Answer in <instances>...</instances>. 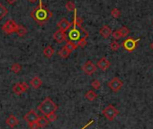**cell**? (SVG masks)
<instances>
[{
  "label": "cell",
  "mask_w": 153,
  "mask_h": 129,
  "mask_svg": "<svg viewBox=\"0 0 153 129\" xmlns=\"http://www.w3.org/2000/svg\"><path fill=\"white\" fill-rule=\"evenodd\" d=\"M31 16L32 18L40 25H42L44 24L45 23H47L52 16V14L51 12L44 7L42 4L37 7L35 8L32 13H31Z\"/></svg>",
  "instance_id": "6da1fadb"
},
{
  "label": "cell",
  "mask_w": 153,
  "mask_h": 129,
  "mask_svg": "<svg viewBox=\"0 0 153 129\" xmlns=\"http://www.w3.org/2000/svg\"><path fill=\"white\" fill-rule=\"evenodd\" d=\"M71 30L68 32V38L71 41L76 43L79 42L82 39H88V32L80 25H72Z\"/></svg>",
  "instance_id": "7a4b0ae2"
},
{
  "label": "cell",
  "mask_w": 153,
  "mask_h": 129,
  "mask_svg": "<svg viewBox=\"0 0 153 129\" xmlns=\"http://www.w3.org/2000/svg\"><path fill=\"white\" fill-rule=\"evenodd\" d=\"M38 109L39 111L44 115V116H47L51 113H53L55 112L57 109H58V105L49 97L45 98L44 100L42 101V103L38 106Z\"/></svg>",
  "instance_id": "3957f363"
},
{
  "label": "cell",
  "mask_w": 153,
  "mask_h": 129,
  "mask_svg": "<svg viewBox=\"0 0 153 129\" xmlns=\"http://www.w3.org/2000/svg\"><path fill=\"white\" fill-rule=\"evenodd\" d=\"M102 113L106 119H108L109 121H113L115 118V117L119 115V110L114 106L110 104L103 109Z\"/></svg>",
  "instance_id": "277c9868"
},
{
  "label": "cell",
  "mask_w": 153,
  "mask_h": 129,
  "mask_svg": "<svg viewBox=\"0 0 153 129\" xmlns=\"http://www.w3.org/2000/svg\"><path fill=\"white\" fill-rule=\"evenodd\" d=\"M18 24L14 21V20H7L6 22V23L3 25L2 29L3 32L7 34H12L14 32H16L17 29H18Z\"/></svg>",
  "instance_id": "5b68a950"
},
{
  "label": "cell",
  "mask_w": 153,
  "mask_h": 129,
  "mask_svg": "<svg viewBox=\"0 0 153 129\" xmlns=\"http://www.w3.org/2000/svg\"><path fill=\"white\" fill-rule=\"evenodd\" d=\"M139 41H140V39L134 40V39H132V38H128V39H126V40L122 43L121 46H122L126 51L131 52V51H133V50L136 48L137 44H138Z\"/></svg>",
  "instance_id": "8992f818"
},
{
  "label": "cell",
  "mask_w": 153,
  "mask_h": 129,
  "mask_svg": "<svg viewBox=\"0 0 153 129\" xmlns=\"http://www.w3.org/2000/svg\"><path fill=\"white\" fill-rule=\"evenodd\" d=\"M82 70L87 75H92L97 72V64H95L91 60H88L82 67Z\"/></svg>",
  "instance_id": "52a82bcc"
},
{
  "label": "cell",
  "mask_w": 153,
  "mask_h": 129,
  "mask_svg": "<svg viewBox=\"0 0 153 129\" xmlns=\"http://www.w3.org/2000/svg\"><path fill=\"white\" fill-rule=\"evenodd\" d=\"M123 85V83L118 78V77H114L108 84H107V86L114 92H119L122 87Z\"/></svg>",
  "instance_id": "ba28073f"
},
{
  "label": "cell",
  "mask_w": 153,
  "mask_h": 129,
  "mask_svg": "<svg viewBox=\"0 0 153 129\" xmlns=\"http://www.w3.org/2000/svg\"><path fill=\"white\" fill-rule=\"evenodd\" d=\"M29 89V85L25 83V82H23L21 84H16L14 86H13V92L17 94V95H20L22 94L23 92H26L27 90Z\"/></svg>",
  "instance_id": "9c48e42d"
},
{
  "label": "cell",
  "mask_w": 153,
  "mask_h": 129,
  "mask_svg": "<svg viewBox=\"0 0 153 129\" xmlns=\"http://www.w3.org/2000/svg\"><path fill=\"white\" fill-rule=\"evenodd\" d=\"M39 117H40V116H38V115H37L36 111H35V110H33V109H32V110H30L29 112H27V113L25 115L24 119H25V120L28 123V125H29V124H32V123L37 122V120H38V118H39Z\"/></svg>",
  "instance_id": "30bf717a"
},
{
  "label": "cell",
  "mask_w": 153,
  "mask_h": 129,
  "mask_svg": "<svg viewBox=\"0 0 153 129\" xmlns=\"http://www.w3.org/2000/svg\"><path fill=\"white\" fill-rule=\"evenodd\" d=\"M57 26H58L59 30H60V31H62V32H66L68 29H70V28H71L72 23H69V22L68 21V19H66V18H62V19H61L58 23H57Z\"/></svg>",
  "instance_id": "8fae6325"
},
{
  "label": "cell",
  "mask_w": 153,
  "mask_h": 129,
  "mask_svg": "<svg viewBox=\"0 0 153 129\" xmlns=\"http://www.w3.org/2000/svg\"><path fill=\"white\" fill-rule=\"evenodd\" d=\"M111 66V63L109 60H107L105 57H102L101 59H99L97 63V67L98 68H100L102 71H106Z\"/></svg>",
  "instance_id": "7c38bea8"
},
{
  "label": "cell",
  "mask_w": 153,
  "mask_h": 129,
  "mask_svg": "<svg viewBox=\"0 0 153 129\" xmlns=\"http://www.w3.org/2000/svg\"><path fill=\"white\" fill-rule=\"evenodd\" d=\"M53 39L58 42V43H61L63 41H67V36L66 33L60 30H58L57 32H54L53 34Z\"/></svg>",
  "instance_id": "4fadbf2b"
},
{
  "label": "cell",
  "mask_w": 153,
  "mask_h": 129,
  "mask_svg": "<svg viewBox=\"0 0 153 129\" xmlns=\"http://www.w3.org/2000/svg\"><path fill=\"white\" fill-rule=\"evenodd\" d=\"M99 33H100V35H101L104 39H107V38H109V37L112 35L113 31H112V29H111L108 25H104V26H102L101 29L99 30Z\"/></svg>",
  "instance_id": "5bb4252c"
},
{
  "label": "cell",
  "mask_w": 153,
  "mask_h": 129,
  "mask_svg": "<svg viewBox=\"0 0 153 129\" xmlns=\"http://www.w3.org/2000/svg\"><path fill=\"white\" fill-rule=\"evenodd\" d=\"M7 124L8 126H10L11 128H14L15 126H16L19 123L17 117L15 116V115H10L7 118Z\"/></svg>",
  "instance_id": "9a60e30c"
},
{
  "label": "cell",
  "mask_w": 153,
  "mask_h": 129,
  "mask_svg": "<svg viewBox=\"0 0 153 129\" xmlns=\"http://www.w3.org/2000/svg\"><path fill=\"white\" fill-rule=\"evenodd\" d=\"M30 84L31 86L33 88V89H39L42 84V81L41 80L40 77L38 76H34L31 79V82H30Z\"/></svg>",
  "instance_id": "2e32d148"
},
{
  "label": "cell",
  "mask_w": 153,
  "mask_h": 129,
  "mask_svg": "<svg viewBox=\"0 0 153 129\" xmlns=\"http://www.w3.org/2000/svg\"><path fill=\"white\" fill-rule=\"evenodd\" d=\"M97 97H98L97 93H96L95 91H93V90L88 91V92H86V94H85V98H86L88 100H89V101L95 100V99H97Z\"/></svg>",
  "instance_id": "e0dca14e"
},
{
  "label": "cell",
  "mask_w": 153,
  "mask_h": 129,
  "mask_svg": "<svg viewBox=\"0 0 153 129\" xmlns=\"http://www.w3.org/2000/svg\"><path fill=\"white\" fill-rule=\"evenodd\" d=\"M55 53V50L54 48L51 47V46H47L44 49H43V55L48 57V58H51Z\"/></svg>",
  "instance_id": "ac0fdd59"
},
{
  "label": "cell",
  "mask_w": 153,
  "mask_h": 129,
  "mask_svg": "<svg viewBox=\"0 0 153 129\" xmlns=\"http://www.w3.org/2000/svg\"><path fill=\"white\" fill-rule=\"evenodd\" d=\"M59 56L61 57V58H68V56H69V55H70V52L67 49V48L64 46V47H62L59 50Z\"/></svg>",
  "instance_id": "d6986e66"
},
{
  "label": "cell",
  "mask_w": 153,
  "mask_h": 129,
  "mask_svg": "<svg viewBox=\"0 0 153 129\" xmlns=\"http://www.w3.org/2000/svg\"><path fill=\"white\" fill-rule=\"evenodd\" d=\"M65 47L67 48V49H68L70 53L73 52L74 50H76V48H78L75 42L71 41V40H67V41H66V44H65Z\"/></svg>",
  "instance_id": "ffe728a7"
},
{
  "label": "cell",
  "mask_w": 153,
  "mask_h": 129,
  "mask_svg": "<svg viewBox=\"0 0 153 129\" xmlns=\"http://www.w3.org/2000/svg\"><path fill=\"white\" fill-rule=\"evenodd\" d=\"M49 123H50L49 120L46 118V117H43V116L39 117V118L37 120V124H38L39 127H45Z\"/></svg>",
  "instance_id": "44dd1931"
},
{
  "label": "cell",
  "mask_w": 153,
  "mask_h": 129,
  "mask_svg": "<svg viewBox=\"0 0 153 129\" xmlns=\"http://www.w3.org/2000/svg\"><path fill=\"white\" fill-rule=\"evenodd\" d=\"M75 13V15H74V19H73V23H72V25H78V26H80L83 23V19L80 18L79 16H78L76 15V10L74 11Z\"/></svg>",
  "instance_id": "7402d4cb"
},
{
  "label": "cell",
  "mask_w": 153,
  "mask_h": 129,
  "mask_svg": "<svg viewBox=\"0 0 153 129\" xmlns=\"http://www.w3.org/2000/svg\"><path fill=\"white\" fill-rule=\"evenodd\" d=\"M21 70H22V66H21L20 64H18V63H15V64H13V66L11 67V71H12L13 73H15V74L20 73Z\"/></svg>",
  "instance_id": "603a6c76"
},
{
  "label": "cell",
  "mask_w": 153,
  "mask_h": 129,
  "mask_svg": "<svg viewBox=\"0 0 153 129\" xmlns=\"http://www.w3.org/2000/svg\"><path fill=\"white\" fill-rule=\"evenodd\" d=\"M65 7L66 9L68 11V12H73V11H76V5L72 2V1H68L65 5Z\"/></svg>",
  "instance_id": "cb8c5ba5"
},
{
  "label": "cell",
  "mask_w": 153,
  "mask_h": 129,
  "mask_svg": "<svg viewBox=\"0 0 153 129\" xmlns=\"http://www.w3.org/2000/svg\"><path fill=\"white\" fill-rule=\"evenodd\" d=\"M8 13V10L7 9V7H5V6H3L1 3H0V20L3 19Z\"/></svg>",
  "instance_id": "d4e9b609"
},
{
  "label": "cell",
  "mask_w": 153,
  "mask_h": 129,
  "mask_svg": "<svg viewBox=\"0 0 153 129\" xmlns=\"http://www.w3.org/2000/svg\"><path fill=\"white\" fill-rule=\"evenodd\" d=\"M16 33L19 36H24V35H25L27 33V29L25 26H23V25H19L18 26V29L16 31Z\"/></svg>",
  "instance_id": "484cf974"
},
{
  "label": "cell",
  "mask_w": 153,
  "mask_h": 129,
  "mask_svg": "<svg viewBox=\"0 0 153 129\" xmlns=\"http://www.w3.org/2000/svg\"><path fill=\"white\" fill-rule=\"evenodd\" d=\"M121 47V44L117 42V40H113L110 44V48L113 51H117Z\"/></svg>",
  "instance_id": "4316f807"
},
{
  "label": "cell",
  "mask_w": 153,
  "mask_h": 129,
  "mask_svg": "<svg viewBox=\"0 0 153 129\" xmlns=\"http://www.w3.org/2000/svg\"><path fill=\"white\" fill-rule=\"evenodd\" d=\"M111 15L114 17V18H119L121 16V11L118 9V8H113L112 11H111Z\"/></svg>",
  "instance_id": "83f0119b"
},
{
  "label": "cell",
  "mask_w": 153,
  "mask_h": 129,
  "mask_svg": "<svg viewBox=\"0 0 153 129\" xmlns=\"http://www.w3.org/2000/svg\"><path fill=\"white\" fill-rule=\"evenodd\" d=\"M119 31H120V32H121V34H122V36H123V37H127V36L129 35V32H130L129 29H128L126 26L122 27Z\"/></svg>",
  "instance_id": "f1b7e54d"
},
{
  "label": "cell",
  "mask_w": 153,
  "mask_h": 129,
  "mask_svg": "<svg viewBox=\"0 0 153 129\" xmlns=\"http://www.w3.org/2000/svg\"><path fill=\"white\" fill-rule=\"evenodd\" d=\"M112 36H113V38L114 39V40H120L121 38H123V36H122V34H121V32H120L119 30L113 32Z\"/></svg>",
  "instance_id": "f546056e"
},
{
  "label": "cell",
  "mask_w": 153,
  "mask_h": 129,
  "mask_svg": "<svg viewBox=\"0 0 153 129\" xmlns=\"http://www.w3.org/2000/svg\"><path fill=\"white\" fill-rule=\"evenodd\" d=\"M91 86H92L95 90H99L100 87H101V83H100V81H98V80H94V81L91 83Z\"/></svg>",
  "instance_id": "4dcf8cb0"
},
{
  "label": "cell",
  "mask_w": 153,
  "mask_h": 129,
  "mask_svg": "<svg viewBox=\"0 0 153 129\" xmlns=\"http://www.w3.org/2000/svg\"><path fill=\"white\" fill-rule=\"evenodd\" d=\"M45 117H46V118L49 120V122H54V121L57 119V115L55 114V112L51 113V114H49V115H47V116H45Z\"/></svg>",
  "instance_id": "1f68e13d"
},
{
  "label": "cell",
  "mask_w": 153,
  "mask_h": 129,
  "mask_svg": "<svg viewBox=\"0 0 153 129\" xmlns=\"http://www.w3.org/2000/svg\"><path fill=\"white\" fill-rule=\"evenodd\" d=\"M76 46H78V48H79V47H80V48H84V47L88 44L87 39H82V40H80L79 42H76Z\"/></svg>",
  "instance_id": "d6a6232c"
},
{
  "label": "cell",
  "mask_w": 153,
  "mask_h": 129,
  "mask_svg": "<svg viewBox=\"0 0 153 129\" xmlns=\"http://www.w3.org/2000/svg\"><path fill=\"white\" fill-rule=\"evenodd\" d=\"M29 127H30V129H38V128H40L39 125H38V124H37V122L29 124Z\"/></svg>",
  "instance_id": "836d02e7"
},
{
  "label": "cell",
  "mask_w": 153,
  "mask_h": 129,
  "mask_svg": "<svg viewBox=\"0 0 153 129\" xmlns=\"http://www.w3.org/2000/svg\"><path fill=\"white\" fill-rule=\"evenodd\" d=\"M93 123H94V120H93V119H91V120H90V121H89V122H88L87 125H84V126H83L81 129H86V128H88V126H90L91 125H93Z\"/></svg>",
  "instance_id": "e575fe53"
},
{
  "label": "cell",
  "mask_w": 153,
  "mask_h": 129,
  "mask_svg": "<svg viewBox=\"0 0 153 129\" xmlns=\"http://www.w3.org/2000/svg\"><path fill=\"white\" fill-rule=\"evenodd\" d=\"M7 1L9 4H13V3H15V2H16V0H7Z\"/></svg>",
  "instance_id": "d590c367"
},
{
  "label": "cell",
  "mask_w": 153,
  "mask_h": 129,
  "mask_svg": "<svg viewBox=\"0 0 153 129\" xmlns=\"http://www.w3.org/2000/svg\"><path fill=\"white\" fill-rule=\"evenodd\" d=\"M29 2L30 3H35V2H37V0H29Z\"/></svg>",
  "instance_id": "8d00e7d4"
},
{
  "label": "cell",
  "mask_w": 153,
  "mask_h": 129,
  "mask_svg": "<svg viewBox=\"0 0 153 129\" xmlns=\"http://www.w3.org/2000/svg\"><path fill=\"white\" fill-rule=\"evenodd\" d=\"M149 48H151V49L153 50V41H152V42L150 43V45H149Z\"/></svg>",
  "instance_id": "74e56055"
}]
</instances>
